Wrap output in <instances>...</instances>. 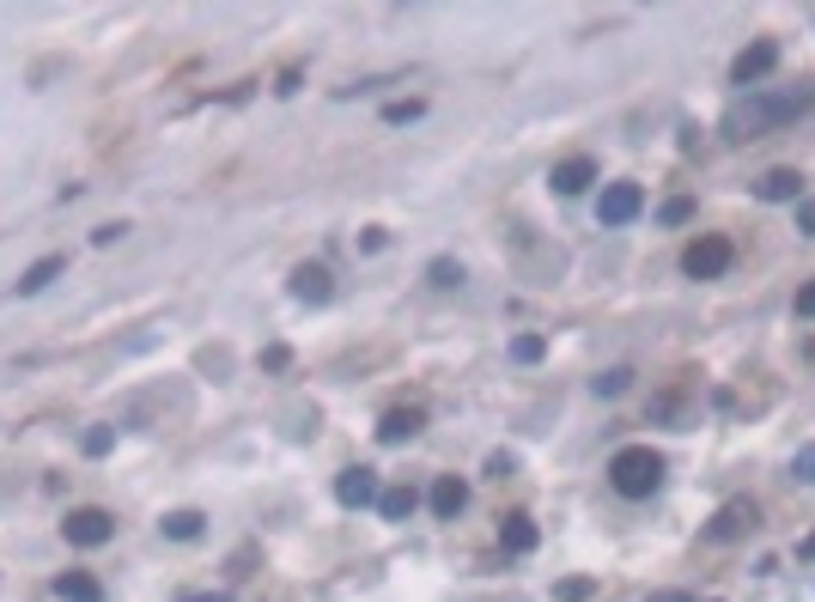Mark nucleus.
<instances>
[{
  "instance_id": "obj_28",
  "label": "nucleus",
  "mask_w": 815,
  "mask_h": 602,
  "mask_svg": "<svg viewBox=\"0 0 815 602\" xmlns=\"http://www.w3.org/2000/svg\"><path fill=\"white\" fill-rule=\"evenodd\" d=\"M487 475H493V481H505V475H517V457H512V450H493V457H487Z\"/></svg>"
},
{
  "instance_id": "obj_12",
  "label": "nucleus",
  "mask_w": 815,
  "mask_h": 602,
  "mask_svg": "<svg viewBox=\"0 0 815 602\" xmlns=\"http://www.w3.org/2000/svg\"><path fill=\"white\" fill-rule=\"evenodd\" d=\"M755 196L761 201H803V170H791V165L767 170L761 183H755Z\"/></svg>"
},
{
  "instance_id": "obj_18",
  "label": "nucleus",
  "mask_w": 815,
  "mask_h": 602,
  "mask_svg": "<svg viewBox=\"0 0 815 602\" xmlns=\"http://www.w3.org/2000/svg\"><path fill=\"white\" fill-rule=\"evenodd\" d=\"M165 536H171V542H196L201 536V511H171V517H165Z\"/></svg>"
},
{
  "instance_id": "obj_31",
  "label": "nucleus",
  "mask_w": 815,
  "mask_h": 602,
  "mask_svg": "<svg viewBox=\"0 0 815 602\" xmlns=\"http://www.w3.org/2000/svg\"><path fill=\"white\" fill-rule=\"evenodd\" d=\"M645 602H694L688 590H658V597H645Z\"/></svg>"
},
{
  "instance_id": "obj_22",
  "label": "nucleus",
  "mask_w": 815,
  "mask_h": 602,
  "mask_svg": "<svg viewBox=\"0 0 815 602\" xmlns=\"http://www.w3.org/2000/svg\"><path fill=\"white\" fill-rule=\"evenodd\" d=\"M542 354H548V347H542V335H517V341H512V359H517V366H536Z\"/></svg>"
},
{
  "instance_id": "obj_24",
  "label": "nucleus",
  "mask_w": 815,
  "mask_h": 602,
  "mask_svg": "<svg viewBox=\"0 0 815 602\" xmlns=\"http://www.w3.org/2000/svg\"><path fill=\"white\" fill-rule=\"evenodd\" d=\"M791 481H803V487H815V445H803L797 457H791Z\"/></svg>"
},
{
  "instance_id": "obj_4",
  "label": "nucleus",
  "mask_w": 815,
  "mask_h": 602,
  "mask_svg": "<svg viewBox=\"0 0 815 602\" xmlns=\"http://www.w3.org/2000/svg\"><path fill=\"white\" fill-rule=\"evenodd\" d=\"M62 536L74 542V548H104V542L116 536V517L98 511V505H79V511H67V517H62Z\"/></svg>"
},
{
  "instance_id": "obj_32",
  "label": "nucleus",
  "mask_w": 815,
  "mask_h": 602,
  "mask_svg": "<svg viewBox=\"0 0 815 602\" xmlns=\"http://www.w3.org/2000/svg\"><path fill=\"white\" fill-rule=\"evenodd\" d=\"M797 560H815V529H810V536L797 542Z\"/></svg>"
},
{
  "instance_id": "obj_27",
  "label": "nucleus",
  "mask_w": 815,
  "mask_h": 602,
  "mask_svg": "<svg viewBox=\"0 0 815 602\" xmlns=\"http://www.w3.org/2000/svg\"><path fill=\"white\" fill-rule=\"evenodd\" d=\"M633 383V371L627 366H615V371H603V378H596V395H621Z\"/></svg>"
},
{
  "instance_id": "obj_25",
  "label": "nucleus",
  "mask_w": 815,
  "mask_h": 602,
  "mask_svg": "<svg viewBox=\"0 0 815 602\" xmlns=\"http://www.w3.org/2000/svg\"><path fill=\"white\" fill-rule=\"evenodd\" d=\"M658 220H663V225H682V220H694V201H688V196L663 201V208H658Z\"/></svg>"
},
{
  "instance_id": "obj_10",
  "label": "nucleus",
  "mask_w": 815,
  "mask_h": 602,
  "mask_svg": "<svg viewBox=\"0 0 815 602\" xmlns=\"http://www.w3.org/2000/svg\"><path fill=\"white\" fill-rule=\"evenodd\" d=\"M591 183H596V165H591V158H560V165L548 170V189H554V196H584Z\"/></svg>"
},
{
  "instance_id": "obj_21",
  "label": "nucleus",
  "mask_w": 815,
  "mask_h": 602,
  "mask_svg": "<svg viewBox=\"0 0 815 602\" xmlns=\"http://www.w3.org/2000/svg\"><path fill=\"white\" fill-rule=\"evenodd\" d=\"M110 445H116V433H110V426H86V438H79V450H86V457H104Z\"/></svg>"
},
{
  "instance_id": "obj_23",
  "label": "nucleus",
  "mask_w": 815,
  "mask_h": 602,
  "mask_svg": "<svg viewBox=\"0 0 815 602\" xmlns=\"http://www.w3.org/2000/svg\"><path fill=\"white\" fill-rule=\"evenodd\" d=\"M426 275H433V287H462V263H450V256H438Z\"/></svg>"
},
{
  "instance_id": "obj_13",
  "label": "nucleus",
  "mask_w": 815,
  "mask_h": 602,
  "mask_svg": "<svg viewBox=\"0 0 815 602\" xmlns=\"http://www.w3.org/2000/svg\"><path fill=\"white\" fill-rule=\"evenodd\" d=\"M426 505H433V517H457V511L469 505V487H462L457 475H438L433 493H426Z\"/></svg>"
},
{
  "instance_id": "obj_26",
  "label": "nucleus",
  "mask_w": 815,
  "mask_h": 602,
  "mask_svg": "<svg viewBox=\"0 0 815 602\" xmlns=\"http://www.w3.org/2000/svg\"><path fill=\"white\" fill-rule=\"evenodd\" d=\"M287 366H292V347H280V341H275V347L263 354V371H268V378H287Z\"/></svg>"
},
{
  "instance_id": "obj_2",
  "label": "nucleus",
  "mask_w": 815,
  "mask_h": 602,
  "mask_svg": "<svg viewBox=\"0 0 815 602\" xmlns=\"http://www.w3.org/2000/svg\"><path fill=\"white\" fill-rule=\"evenodd\" d=\"M609 487H615L621 499H651L663 487V457L651 445H627L609 457Z\"/></svg>"
},
{
  "instance_id": "obj_14",
  "label": "nucleus",
  "mask_w": 815,
  "mask_h": 602,
  "mask_svg": "<svg viewBox=\"0 0 815 602\" xmlns=\"http://www.w3.org/2000/svg\"><path fill=\"white\" fill-rule=\"evenodd\" d=\"M55 590H62V602H104V584H98L92 572H62Z\"/></svg>"
},
{
  "instance_id": "obj_6",
  "label": "nucleus",
  "mask_w": 815,
  "mask_h": 602,
  "mask_svg": "<svg viewBox=\"0 0 815 602\" xmlns=\"http://www.w3.org/2000/svg\"><path fill=\"white\" fill-rule=\"evenodd\" d=\"M761 524V511H755V499H724V511L706 524V542H743L749 529Z\"/></svg>"
},
{
  "instance_id": "obj_16",
  "label": "nucleus",
  "mask_w": 815,
  "mask_h": 602,
  "mask_svg": "<svg viewBox=\"0 0 815 602\" xmlns=\"http://www.w3.org/2000/svg\"><path fill=\"white\" fill-rule=\"evenodd\" d=\"M408 511H414V487H383V493H378V517L402 524Z\"/></svg>"
},
{
  "instance_id": "obj_7",
  "label": "nucleus",
  "mask_w": 815,
  "mask_h": 602,
  "mask_svg": "<svg viewBox=\"0 0 815 602\" xmlns=\"http://www.w3.org/2000/svg\"><path fill=\"white\" fill-rule=\"evenodd\" d=\"M378 469H366V462H354V469H342L335 475V499H342L347 511H366V505H378Z\"/></svg>"
},
{
  "instance_id": "obj_30",
  "label": "nucleus",
  "mask_w": 815,
  "mask_h": 602,
  "mask_svg": "<svg viewBox=\"0 0 815 602\" xmlns=\"http://www.w3.org/2000/svg\"><path fill=\"white\" fill-rule=\"evenodd\" d=\"M797 232L815 237V208H810V201H797Z\"/></svg>"
},
{
  "instance_id": "obj_20",
  "label": "nucleus",
  "mask_w": 815,
  "mask_h": 602,
  "mask_svg": "<svg viewBox=\"0 0 815 602\" xmlns=\"http://www.w3.org/2000/svg\"><path fill=\"white\" fill-rule=\"evenodd\" d=\"M591 597H596L591 578H560V584H554V602H591Z\"/></svg>"
},
{
  "instance_id": "obj_17",
  "label": "nucleus",
  "mask_w": 815,
  "mask_h": 602,
  "mask_svg": "<svg viewBox=\"0 0 815 602\" xmlns=\"http://www.w3.org/2000/svg\"><path fill=\"white\" fill-rule=\"evenodd\" d=\"M62 268H67V263H62V256H43V263H37V268H31V275H25V280H19V299H31V292H43V287H49V280H55V275H62Z\"/></svg>"
},
{
  "instance_id": "obj_19",
  "label": "nucleus",
  "mask_w": 815,
  "mask_h": 602,
  "mask_svg": "<svg viewBox=\"0 0 815 602\" xmlns=\"http://www.w3.org/2000/svg\"><path fill=\"white\" fill-rule=\"evenodd\" d=\"M421 116H426L421 98H395V104H383V122H390V129L395 122H421Z\"/></svg>"
},
{
  "instance_id": "obj_33",
  "label": "nucleus",
  "mask_w": 815,
  "mask_h": 602,
  "mask_svg": "<svg viewBox=\"0 0 815 602\" xmlns=\"http://www.w3.org/2000/svg\"><path fill=\"white\" fill-rule=\"evenodd\" d=\"M183 602H232V597H225V590H213V597H183Z\"/></svg>"
},
{
  "instance_id": "obj_11",
  "label": "nucleus",
  "mask_w": 815,
  "mask_h": 602,
  "mask_svg": "<svg viewBox=\"0 0 815 602\" xmlns=\"http://www.w3.org/2000/svg\"><path fill=\"white\" fill-rule=\"evenodd\" d=\"M421 426H426L421 408H390L378 420V445H408V438H421Z\"/></svg>"
},
{
  "instance_id": "obj_8",
  "label": "nucleus",
  "mask_w": 815,
  "mask_h": 602,
  "mask_svg": "<svg viewBox=\"0 0 815 602\" xmlns=\"http://www.w3.org/2000/svg\"><path fill=\"white\" fill-rule=\"evenodd\" d=\"M773 67H779V43H773V37H761V43H749V49L730 62V79H737V86H761Z\"/></svg>"
},
{
  "instance_id": "obj_3",
  "label": "nucleus",
  "mask_w": 815,
  "mask_h": 602,
  "mask_svg": "<svg viewBox=\"0 0 815 602\" xmlns=\"http://www.w3.org/2000/svg\"><path fill=\"white\" fill-rule=\"evenodd\" d=\"M730 263H737L730 237H694V244L682 249V275L688 280H718V275H730Z\"/></svg>"
},
{
  "instance_id": "obj_1",
  "label": "nucleus",
  "mask_w": 815,
  "mask_h": 602,
  "mask_svg": "<svg viewBox=\"0 0 815 602\" xmlns=\"http://www.w3.org/2000/svg\"><path fill=\"white\" fill-rule=\"evenodd\" d=\"M810 104H815V79H803V86H779V92H749L730 116H724V134H730V141H761V134L797 122Z\"/></svg>"
},
{
  "instance_id": "obj_9",
  "label": "nucleus",
  "mask_w": 815,
  "mask_h": 602,
  "mask_svg": "<svg viewBox=\"0 0 815 602\" xmlns=\"http://www.w3.org/2000/svg\"><path fill=\"white\" fill-rule=\"evenodd\" d=\"M287 287H292V299H299V304H323L335 292V280H330V268H323V263H299Z\"/></svg>"
},
{
  "instance_id": "obj_15",
  "label": "nucleus",
  "mask_w": 815,
  "mask_h": 602,
  "mask_svg": "<svg viewBox=\"0 0 815 602\" xmlns=\"http://www.w3.org/2000/svg\"><path fill=\"white\" fill-rule=\"evenodd\" d=\"M500 542H505V554H529V548H536V524L517 511V517H505V524H500Z\"/></svg>"
},
{
  "instance_id": "obj_5",
  "label": "nucleus",
  "mask_w": 815,
  "mask_h": 602,
  "mask_svg": "<svg viewBox=\"0 0 815 602\" xmlns=\"http://www.w3.org/2000/svg\"><path fill=\"white\" fill-rule=\"evenodd\" d=\"M645 213V189L639 183H627V177H621V183H603V196H596V220L603 225H633Z\"/></svg>"
},
{
  "instance_id": "obj_29",
  "label": "nucleus",
  "mask_w": 815,
  "mask_h": 602,
  "mask_svg": "<svg viewBox=\"0 0 815 602\" xmlns=\"http://www.w3.org/2000/svg\"><path fill=\"white\" fill-rule=\"evenodd\" d=\"M797 316H815V280H803V287H797Z\"/></svg>"
}]
</instances>
